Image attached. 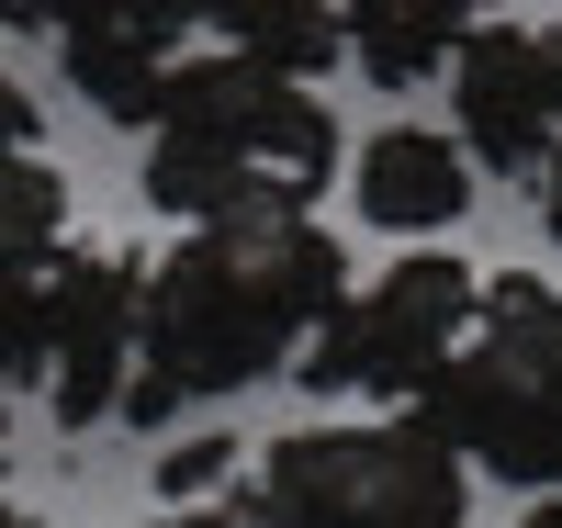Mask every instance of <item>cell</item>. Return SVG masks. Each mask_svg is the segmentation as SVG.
<instances>
[{
	"mask_svg": "<svg viewBox=\"0 0 562 528\" xmlns=\"http://www.w3.org/2000/svg\"><path fill=\"white\" fill-rule=\"evenodd\" d=\"M349 304V259L315 214H225L147 259V338H135L124 427H169L180 405H225L293 371Z\"/></svg>",
	"mask_w": 562,
	"mask_h": 528,
	"instance_id": "obj_1",
	"label": "cell"
},
{
	"mask_svg": "<svg viewBox=\"0 0 562 528\" xmlns=\"http://www.w3.org/2000/svg\"><path fill=\"white\" fill-rule=\"evenodd\" d=\"M338 113L315 90L214 57H180L169 102L147 124V203L180 225H225V214H304L338 180Z\"/></svg>",
	"mask_w": 562,
	"mask_h": 528,
	"instance_id": "obj_2",
	"label": "cell"
},
{
	"mask_svg": "<svg viewBox=\"0 0 562 528\" xmlns=\"http://www.w3.org/2000/svg\"><path fill=\"white\" fill-rule=\"evenodd\" d=\"M405 416H428L461 472H495L506 495L562 506V293L540 270H495L461 349Z\"/></svg>",
	"mask_w": 562,
	"mask_h": 528,
	"instance_id": "obj_3",
	"label": "cell"
},
{
	"mask_svg": "<svg viewBox=\"0 0 562 528\" xmlns=\"http://www.w3.org/2000/svg\"><path fill=\"white\" fill-rule=\"evenodd\" d=\"M259 506L281 528H461L473 472L428 416H338L259 450Z\"/></svg>",
	"mask_w": 562,
	"mask_h": 528,
	"instance_id": "obj_4",
	"label": "cell"
},
{
	"mask_svg": "<svg viewBox=\"0 0 562 528\" xmlns=\"http://www.w3.org/2000/svg\"><path fill=\"white\" fill-rule=\"evenodd\" d=\"M135 338H147V259L135 248H57L23 315H0V360L34 382L57 427H102L124 416Z\"/></svg>",
	"mask_w": 562,
	"mask_h": 528,
	"instance_id": "obj_5",
	"label": "cell"
},
{
	"mask_svg": "<svg viewBox=\"0 0 562 528\" xmlns=\"http://www.w3.org/2000/svg\"><path fill=\"white\" fill-rule=\"evenodd\" d=\"M484 281L473 259L450 248H416V259H383V281H360V293L326 315V338L304 349V382L315 394H371V405H416L439 382V360L461 349V326H473Z\"/></svg>",
	"mask_w": 562,
	"mask_h": 528,
	"instance_id": "obj_6",
	"label": "cell"
},
{
	"mask_svg": "<svg viewBox=\"0 0 562 528\" xmlns=\"http://www.w3.org/2000/svg\"><path fill=\"white\" fill-rule=\"evenodd\" d=\"M450 135H461V158H473V180H540L551 147H562V34L540 23H484L473 45L450 57Z\"/></svg>",
	"mask_w": 562,
	"mask_h": 528,
	"instance_id": "obj_7",
	"label": "cell"
},
{
	"mask_svg": "<svg viewBox=\"0 0 562 528\" xmlns=\"http://www.w3.org/2000/svg\"><path fill=\"white\" fill-rule=\"evenodd\" d=\"M34 23H45V45H57V68L79 79L90 113L158 124L192 34L214 23V0H34Z\"/></svg>",
	"mask_w": 562,
	"mask_h": 528,
	"instance_id": "obj_8",
	"label": "cell"
},
{
	"mask_svg": "<svg viewBox=\"0 0 562 528\" xmlns=\"http://www.w3.org/2000/svg\"><path fill=\"white\" fill-rule=\"evenodd\" d=\"M349 203H360L371 236H416V248H439V236L473 214V158H461V135H439V124H383L349 158Z\"/></svg>",
	"mask_w": 562,
	"mask_h": 528,
	"instance_id": "obj_9",
	"label": "cell"
},
{
	"mask_svg": "<svg viewBox=\"0 0 562 528\" xmlns=\"http://www.w3.org/2000/svg\"><path fill=\"white\" fill-rule=\"evenodd\" d=\"M338 23H349V68L360 79H450V57L495 23V0H338Z\"/></svg>",
	"mask_w": 562,
	"mask_h": 528,
	"instance_id": "obj_10",
	"label": "cell"
},
{
	"mask_svg": "<svg viewBox=\"0 0 562 528\" xmlns=\"http://www.w3.org/2000/svg\"><path fill=\"white\" fill-rule=\"evenodd\" d=\"M214 45L237 68H270V79L315 90L349 57V23H338V0H214Z\"/></svg>",
	"mask_w": 562,
	"mask_h": 528,
	"instance_id": "obj_11",
	"label": "cell"
},
{
	"mask_svg": "<svg viewBox=\"0 0 562 528\" xmlns=\"http://www.w3.org/2000/svg\"><path fill=\"white\" fill-rule=\"evenodd\" d=\"M57 248H68V180L45 169V147H0V304H23Z\"/></svg>",
	"mask_w": 562,
	"mask_h": 528,
	"instance_id": "obj_12",
	"label": "cell"
},
{
	"mask_svg": "<svg viewBox=\"0 0 562 528\" xmlns=\"http://www.w3.org/2000/svg\"><path fill=\"white\" fill-rule=\"evenodd\" d=\"M225 484H237V439H214V427L158 461V495H169V506H203V495H225Z\"/></svg>",
	"mask_w": 562,
	"mask_h": 528,
	"instance_id": "obj_13",
	"label": "cell"
},
{
	"mask_svg": "<svg viewBox=\"0 0 562 528\" xmlns=\"http://www.w3.org/2000/svg\"><path fill=\"white\" fill-rule=\"evenodd\" d=\"M0 147H34V90L0 68Z\"/></svg>",
	"mask_w": 562,
	"mask_h": 528,
	"instance_id": "obj_14",
	"label": "cell"
},
{
	"mask_svg": "<svg viewBox=\"0 0 562 528\" xmlns=\"http://www.w3.org/2000/svg\"><path fill=\"white\" fill-rule=\"evenodd\" d=\"M540 236L562 248V147H551V169H540Z\"/></svg>",
	"mask_w": 562,
	"mask_h": 528,
	"instance_id": "obj_15",
	"label": "cell"
},
{
	"mask_svg": "<svg viewBox=\"0 0 562 528\" xmlns=\"http://www.w3.org/2000/svg\"><path fill=\"white\" fill-rule=\"evenodd\" d=\"M0 528H45V517H34V506H12V495H0Z\"/></svg>",
	"mask_w": 562,
	"mask_h": 528,
	"instance_id": "obj_16",
	"label": "cell"
},
{
	"mask_svg": "<svg viewBox=\"0 0 562 528\" xmlns=\"http://www.w3.org/2000/svg\"><path fill=\"white\" fill-rule=\"evenodd\" d=\"M518 528H562V506H529V517H518Z\"/></svg>",
	"mask_w": 562,
	"mask_h": 528,
	"instance_id": "obj_17",
	"label": "cell"
},
{
	"mask_svg": "<svg viewBox=\"0 0 562 528\" xmlns=\"http://www.w3.org/2000/svg\"><path fill=\"white\" fill-rule=\"evenodd\" d=\"M0 427H12V360H0Z\"/></svg>",
	"mask_w": 562,
	"mask_h": 528,
	"instance_id": "obj_18",
	"label": "cell"
},
{
	"mask_svg": "<svg viewBox=\"0 0 562 528\" xmlns=\"http://www.w3.org/2000/svg\"><path fill=\"white\" fill-rule=\"evenodd\" d=\"M23 12H34V0H0V23H23Z\"/></svg>",
	"mask_w": 562,
	"mask_h": 528,
	"instance_id": "obj_19",
	"label": "cell"
}]
</instances>
